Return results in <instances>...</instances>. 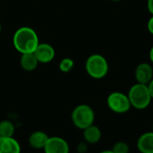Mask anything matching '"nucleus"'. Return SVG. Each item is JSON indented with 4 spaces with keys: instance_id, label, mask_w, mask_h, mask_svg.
<instances>
[{
    "instance_id": "obj_1",
    "label": "nucleus",
    "mask_w": 153,
    "mask_h": 153,
    "mask_svg": "<svg viewBox=\"0 0 153 153\" xmlns=\"http://www.w3.org/2000/svg\"><path fill=\"white\" fill-rule=\"evenodd\" d=\"M14 48L21 54L34 53L39 44L37 32L30 27L22 26L17 29L13 36Z\"/></svg>"
},
{
    "instance_id": "obj_2",
    "label": "nucleus",
    "mask_w": 153,
    "mask_h": 153,
    "mask_svg": "<svg viewBox=\"0 0 153 153\" xmlns=\"http://www.w3.org/2000/svg\"><path fill=\"white\" fill-rule=\"evenodd\" d=\"M127 96L129 98L132 108L138 110H143L147 108L152 100L148 86L146 84L138 82L131 86Z\"/></svg>"
},
{
    "instance_id": "obj_3",
    "label": "nucleus",
    "mask_w": 153,
    "mask_h": 153,
    "mask_svg": "<svg viewBox=\"0 0 153 153\" xmlns=\"http://www.w3.org/2000/svg\"><path fill=\"white\" fill-rule=\"evenodd\" d=\"M85 70L90 77L96 80L103 79L109 71L108 62L104 56L100 54H92L86 59Z\"/></svg>"
},
{
    "instance_id": "obj_4",
    "label": "nucleus",
    "mask_w": 153,
    "mask_h": 153,
    "mask_svg": "<svg viewBox=\"0 0 153 153\" xmlns=\"http://www.w3.org/2000/svg\"><path fill=\"white\" fill-rule=\"evenodd\" d=\"M71 120L76 128L83 130L94 124L95 112L91 106L87 104H80L72 111Z\"/></svg>"
},
{
    "instance_id": "obj_5",
    "label": "nucleus",
    "mask_w": 153,
    "mask_h": 153,
    "mask_svg": "<svg viewBox=\"0 0 153 153\" xmlns=\"http://www.w3.org/2000/svg\"><path fill=\"white\" fill-rule=\"evenodd\" d=\"M108 108L116 114L122 115L127 113L132 106L127 94L121 91H113L107 98Z\"/></svg>"
},
{
    "instance_id": "obj_6",
    "label": "nucleus",
    "mask_w": 153,
    "mask_h": 153,
    "mask_svg": "<svg viewBox=\"0 0 153 153\" xmlns=\"http://www.w3.org/2000/svg\"><path fill=\"white\" fill-rule=\"evenodd\" d=\"M45 153H69L70 147L67 141L59 136H51L43 149Z\"/></svg>"
},
{
    "instance_id": "obj_7",
    "label": "nucleus",
    "mask_w": 153,
    "mask_h": 153,
    "mask_svg": "<svg viewBox=\"0 0 153 153\" xmlns=\"http://www.w3.org/2000/svg\"><path fill=\"white\" fill-rule=\"evenodd\" d=\"M134 78L136 82L148 84L153 78V67L149 63H140L134 70Z\"/></svg>"
},
{
    "instance_id": "obj_8",
    "label": "nucleus",
    "mask_w": 153,
    "mask_h": 153,
    "mask_svg": "<svg viewBox=\"0 0 153 153\" xmlns=\"http://www.w3.org/2000/svg\"><path fill=\"white\" fill-rule=\"evenodd\" d=\"M34 55L37 57L39 63L48 64L53 61L56 56V51L53 46L48 43H40L34 51Z\"/></svg>"
},
{
    "instance_id": "obj_9",
    "label": "nucleus",
    "mask_w": 153,
    "mask_h": 153,
    "mask_svg": "<svg viewBox=\"0 0 153 153\" xmlns=\"http://www.w3.org/2000/svg\"><path fill=\"white\" fill-rule=\"evenodd\" d=\"M136 148L141 153H153V132L143 133L136 143Z\"/></svg>"
},
{
    "instance_id": "obj_10",
    "label": "nucleus",
    "mask_w": 153,
    "mask_h": 153,
    "mask_svg": "<svg viewBox=\"0 0 153 153\" xmlns=\"http://www.w3.org/2000/svg\"><path fill=\"white\" fill-rule=\"evenodd\" d=\"M19 142L13 137H0V153H21Z\"/></svg>"
},
{
    "instance_id": "obj_11",
    "label": "nucleus",
    "mask_w": 153,
    "mask_h": 153,
    "mask_svg": "<svg viewBox=\"0 0 153 153\" xmlns=\"http://www.w3.org/2000/svg\"><path fill=\"white\" fill-rule=\"evenodd\" d=\"M49 136L43 131H35L29 136V144L32 149L43 150Z\"/></svg>"
},
{
    "instance_id": "obj_12",
    "label": "nucleus",
    "mask_w": 153,
    "mask_h": 153,
    "mask_svg": "<svg viewBox=\"0 0 153 153\" xmlns=\"http://www.w3.org/2000/svg\"><path fill=\"white\" fill-rule=\"evenodd\" d=\"M82 136L86 143L89 144H96L98 143L101 137H102V133L101 130L100 129L99 126H95L94 124L88 126L87 128L82 130Z\"/></svg>"
},
{
    "instance_id": "obj_13",
    "label": "nucleus",
    "mask_w": 153,
    "mask_h": 153,
    "mask_svg": "<svg viewBox=\"0 0 153 153\" xmlns=\"http://www.w3.org/2000/svg\"><path fill=\"white\" fill-rule=\"evenodd\" d=\"M21 55L22 56L20 58V65L24 71L32 72L38 67L39 63L37 57L35 56L34 53H26Z\"/></svg>"
},
{
    "instance_id": "obj_14",
    "label": "nucleus",
    "mask_w": 153,
    "mask_h": 153,
    "mask_svg": "<svg viewBox=\"0 0 153 153\" xmlns=\"http://www.w3.org/2000/svg\"><path fill=\"white\" fill-rule=\"evenodd\" d=\"M15 126L10 120H3L0 122V137H13Z\"/></svg>"
},
{
    "instance_id": "obj_15",
    "label": "nucleus",
    "mask_w": 153,
    "mask_h": 153,
    "mask_svg": "<svg viewBox=\"0 0 153 153\" xmlns=\"http://www.w3.org/2000/svg\"><path fill=\"white\" fill-rule=\"evenodd\" d=\"M74 66V61L70 57L63 58L59 62V65H58L59 70L62 73H69V72H71L73 70Z\"/></svg>"
},
{
    "instance_id": "obj_16",
    "label": "nucleus",
    "mask_w": 153,
    "mask_h": 153,
    "mask_svg": "<svg viewBox=\"0 0 153 153\" xmlns=\"http://www.w3.org/2000/svg\"><path fill=\"white\" fill-rule=\"evenodd\" d=\"M114 153H129L130 152V147L128 145L127 143L126 142H123V141H119V142H117L112 149Z\"/></svg>"
},
{
    "instance_id": "obj_17",
    "label": "nucleus",
    "mask_w": 153,
    "mask_h": 153,
    "mask_svg": "<svg viewBox=\"0 0 153 153\" xmlns=\"http://www.w3.org/2000/svg\"><path fill=\"white\" fill-rule=\"evenodd\" d=\"M147 29L149 30V32L153 35V15L149 19L148 23H147Z\"/></svg>"
},
{
    "instance_id": "obj_18",
    "label": "nucleus",
    "mask_w": 153,
    "mask_h": 153,
    "mask_svg": "<svg viewBox=\"0 0 153 153\" xmlns=\"http://www.w3.org/2000/svg\"><path fill=\"white\" fill-rule=\"evenodd\" d=\"M147 7L149 12L153 15V0H147Z\"/></svg>"
},
{
    "instance_id": "obj_19",
    "label": "nucleus",
    "mask_w": 153,
    "mask_h": 153,
    "mask_svg": "<svg viewBox=\"0 0 153 153\" xmlns=\"http://www.w3.org/2000/svg\"><path fill=\"white\" fill-rule=\"evenodd\" d=\"M147 86H148V89H149V91H150L151 96H152V98L153 100V78L152 79V81L147 84Z\"/></svg>"
},
{
    "instance_id": "obj_20",
    "label": "nucleus",
    "mask_w": 153,
    "mask_h": 153,
    "mask_svg": "<svg viewBox=\"0 0 153 153\" xmlns=\"http://www.w3.org/2000/svg\"><path fill=\"white\" fill-rule=\"evenodd\" d=\"M149 56H150V60H151L152 64L153 65V46L152 47L151 50H150V53H149Z\"/></svg>"
},
{
    "instance_id": "obj_21",
    "label": "nucleus",
    "mask_w": 153,
    "mask_h": 153,
    "mask_svg": "<svg viewBox=\"0 0 153 153\" xmlns=\"http://www.w3.org/2000/svg\"><path fill=\"white\" fill-rule=\"evenodd\" d=\"M100 153H114V152H113V151H112V150H105V151L100 152Z\"/></svg>"
},
{
    "instance_id": "obj_22",
    "label": "nucleus",
    "mask_w": 153,
    "mask_h": 153,
    "mask_svg": "<svg viewBox=\"0 0 153 153\" xmlns=\"http://www.w3.org/2000/svg\"><path fill=\"white\" fill-rule=\"evenodd\" d=\"M110 1H112V2H120L122 0H110Z\"/></svg>"
},
{
    "instance_id": "obj_23",
    "label": "nucleus",
    "mask_w": 153,
    "mask_h": 153,
    "mask_svg": "<svg viewBox=\"0 0 153 153\" xmlns=\"http://www.w3.org/2000/svg\"><path fill=\"white\" fill-rule=\"evenodd\" d=\"M1 31H2V24H1V22H0V34H1Z\"/></svg>"
},
{
    "instance_id": "obj_24",
    "label": "nucleus",
    "mask_w": 153,
    "mask_h": 153,
    "mask_svg": "<svg viewBox=\"0 0 153 153\" xmlns=\"http://www.w3.org/2000/svg\"><path fill=\"white\" fill-rule=\"evenodd\" d=\"M152 132H153V125H152Z\"/></svg>"
}]
</instances>
